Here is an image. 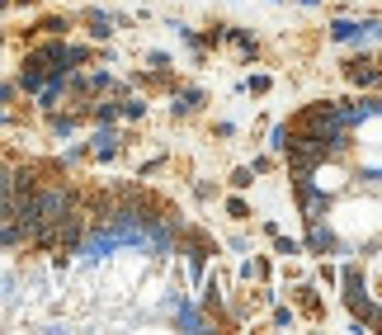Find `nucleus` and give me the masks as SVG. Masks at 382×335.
<instances>
[{"label": "nucleus", "instance_id": "f257e3e1", "mask_svg": "<svg viewBox=\"0 0 382 335\" xmlns=\"http://www.w3.org/2000/svg\"><path fill=\"white\" fill-rule=\"evenodd\" d=\"M345 288H350L345 298H350V312H354V317H359V321H373V317H378V307L368 303V298H364V288H359V270H354V265L345 270Z\"/></svg>", "mask_w": 382, "mask_h": 335}, {"label": "nucleus", "instance_id": "f03ea898", "mask_svg": "<svg viewBox=\"0 0 382 335\" xmlns=\"http://www.w3.org/2000/svg\"><path fill=\"white\" fill-rule=\"evenodd\" d=\"M345 71H350V80H354V85H382L378 62H368V57H354V62L345 66Z\"/></svg>", "mask_w": 382, "mask_h": 335}, {"label": "nucleus", "instance_id": "7ed1b4c3", "mask_svg": "<svg viewBox=\"0 0 382 335\" xmlns=\"http://www.w3.org/2000/svg\"><path fill=\"white\" fill-rule=\"evenodd\" d=\"M298 203H303V208H321V189H317L307 175L298 179Z\"/></svg>", "mask_w": 382, "mask_h": 335}, {"label": "nucleus", "instance_id": "20e7f679", "mask_svg": "<svg viewBox=\"0 0 382 335\" xmlns=\"http://www.w3.org/2000/svg\"><path fill=\"white\" fill-rule=\"evenodd\" d=\"M312 251H335V236H331V227H321V222H312Z\"/></svg>", "mask_w": 382, "mask_h": 335}, {"label": "nucleus", "instance_id": "39448f33", "mask_svg": "<svg viewBox=\"0 0 382 335\" xmlns=\"http://www.w3.org/2000/svg\"><path fill=\"white\" fill-rule=\"evenodd\" d=\"M303 293V312L307 317H321V303H317V288H298Z\"/></svg>", "mask_w": 382, "mask_h": 335}, {"label": "nucleus", "instance_id": "423d86ee", "mask_svg": "<svg viewBox=\"0 0 382 335\" xmlns=\"http://www.w3.org/2000/svg\"><path fill=\"white\" fill-rule=\"evenodd\" d=\"M95 156H113V132H99L95 137Z\"/></svg>", "mask_w": 382, "mask_h": 335}, {"label": "nucleus", "instance_id": "0eeeda50", "mask_svg": "<svg viewBox=\"0 0 382 335\" xmlns=\"http://www.w3.org/2000/svg\"><path fill=\"white\" fill-rule=\"evenodd\" d=\"M95 118H99V123H113V118H118V109H113V104H99Z\"/></svg>", "mask_w": 382, "mask_h": 335}, {"label": "nucleus", "instance_id": "6e6552de", "mask_svg": "<svg viewBox=\"0 0 382 335\" xmlns=\"http://www.w3.org/2000/svg\"><path fill=\"white\" fill-rule=\"evenodd\" d=\"M354 33H359V24H345V19L335 24V38H354Z\"/></svg>", "mask_w": 382, "mask_h": 335}]
</instances>
